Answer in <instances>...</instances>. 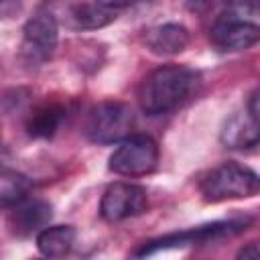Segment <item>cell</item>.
I'll return each mask as SVG.
<instances>
[{
  "label": "cell",
  "mask_w": 260,
  "mask_h": 260,
  "mask_svg": "<svg viewBox=\"0 0 260 260\" xmlns=\"http://www.w3.org/2000/svg\"><path fill=\"white\" fill-rule=\"evenodd\" d=\"M197 71L185 65L152 69L138 87V104L146 116H165L181 108L197 89Z\"/></svg>",
  "instance_id": "6da1fadb"
},
{
  "label": "cell",
  "mask_w": 260,
  "mask_h": 260,
  "mask_svg": "<svg viewBox=\"0 0 260 260\" xmlns=\"http://www.w3.org/2000/svg\"><path fill=\"white\" fill-rule=\"evenodd\" d=\"M199 191L207 203L254 197L260 195V175L244 165L228 160L211 169L201 179Z\"/></svg>",
  "instance_id": "7a4b0ae2"
},
{
  "label": "cell",
  "mask_w": 260,
  "mask_h": 260,
  "mask_svg": "<svg viewBox=\"0 0 260 260\" xmlns=\"http://www.w3.org/2000/svg\"><path fill=\"white\" fill-rule=\"evenodd\" d=\"M134 112L124 102H102L91 108L85 134L95 144H116L132 134Z\"/></svg>",
  "instance_id": "3957f363"
},
{
  "label": "cell",
  "mask_w": 260,
  "mask_h": 260,
  "mask_svg": "<svg viewBox=\"0 0 260 260\" xmlns=\"http://www.w3.org/2000/svg\"><path fill=\"white\" fill-rule=\"evenodd\" d=\"M250 223V219H223V221H213V223H205V225H197L191 230H183V232H175V234H167L160 238H154L150 242H144L138 250H134V256H146V254H154L158 250H169V248H183V246H195V244H209L221 238H230L240 234L242 230H246V225Z\"/></svg>",
  "instance_id": "277c9868"
},
{
  "label": "cell",
  "mask_w": 260,
  "mask_h": 260,
  "mask_svg": "<svg viewBox=\"0 0 260 260\" xmlns=\"http://www.w3.org/2000/svg\"><path fill=\"white\" fill-rule=\"evenodd\" d=\"M158 144L146 134H130L110 156V171L122 177H142L156 169Z\"/></svg>",
  "instance_id": "5b68a950"
},
{
  "label": "cell",
  "mask_w": 260,
  "mask_h": 260,
  "mask_svg": "<svg viewBox=\"0 0 260 260\" xmlns=\"http://www.w3.org/2000/svg\"><path fill=\"white\" fill-rule=\"evenodd\" d=\"M148 207L146 189L134 183H112L100 201V215L114 223L144 213Z\"/></svg>",
  "instance_id": "8992f818"
},
{
  "label": "cell",
  "mask_w": 260,
  "mask_h": 260,
  "mask_svg": "<svg viewBox=\"0 0 260 260\" xmlns=\"http://www.w3.org/2000/svg\"><path fill=\"white\" fill-rule=\"evenodd\" d=\"M59 39V26L51 12H39L26 20L22 28V55L28 63L51 59Z\"/></svg>",
  "instance_id": "52a82bcc"
},
{
  "label": "cell",
  "mask_w": 260,
  "mask_h": 260,
  "mask_svg": "<svg viewBox=\"0 0 260 260\" xmlns=\"http://www.w3.org/2000/svg\"><path fill=\"white\" fill-rule=\"evenodd\" d=\"M211 41L219 51H246L260 41V26L236 14H221L211 26Z\"/></svg>",
  "instance_id": "ba28073f"
},
{
  "label": "cell",
  "mask_w": 260,
  "mask_h": 260,
  "mask_svg": "<svg viewBox=\"0 0 260 260\" xmlns=\"http://www.w3.org/2000/svg\"><path fill=\"white\" fill-rule=\"evenodd\" d=\"M51 219V205L43 199H24L14 205L10 213L12 232L18 236H30L41 232Z\"/></svg>",
  "instance_id": "9c48e42d"
},
{
  "label": "cell",
  "mask_w": 260,
  "mask_h": 260,
  "mask_svg": "<svg viewBox=\"0 0 260 260\" xmlns=\"http://www.w3.org/2000/svg\"><path fill=\"white\" fill-rule=\"evenodd\" d=\"M219 140L234 150L252 148L260 142V126L250 118V114H232L219 132Z\"/></svg>",
  "instance_id": "30bf717a"
},
{
  "label": "cell",
  "mask_w": 260,
  "mask_h": 260,
  "mask_svg": "<svg viewBox=\"0 0 260 260\" xmlns=\"http://www.w3.org/2000/svg\"><path fill=\"white\" fill-rule=\"evenodd\" d=\"M146 47L154 55H177L189 45V30L177 22H165L150 28L144 37Z\"/></svg>",
  "instance_id": "8fae6325"
},
{
  "label": "cell",
  "mask_w": 260,
  "mask_h": 260,
  "mask_svg": "<svg viewBox=\"0 0 260 260\" xmlns=\"http://www.w3.org/2000/svg\"><path fill=\"white\" fill-rule=\"evenodd\" d=\"M75 244V228L73 225H51L43 228L37 234V248L43 256L61 258L71 252Z\"/></svg>",
  "instance_id": "7c38bea8"
},
{
  "label": "cell",
  "mask_w": 260,
  "mask_h": 260,
  "mask_svg": "<svg viewBox=\"0 0 260 260\" xmlns=\"http://www.w3.org/2000/svg\"><path fill=\"white\" fill-rule=\"evenodd\" d=\"M65 118V108L61 104L39 106L26 120V130L35 138H51Z\"/></svg>",
  "instance_id": "4fadbf2b"
},
{
  "label": "cell",
  "mask_w": 260,
  "mask_h": 260,
  "mask_svg": "<svg viewBox=\"0 0 260 260\" xmlns=\"http://www.w3.org/2000/svg\"><path fill=\"white\" fill-rule=\"evenodd\" d=\"M114 18H116V10L100 4L98 0L83 2V4H77L71 8V20H73L75 28H87V30L102 28V26L110 24Z\"/></svg>",
  "instance_id": "5bb4252c"
},
{
  "label": "cell",
  "mask_w": 260,
  "mask_h": 260,
  "mask_svg": "<svg viewBox=\"0 0 260 260\" xmlns=\"http://www.w3.org/2000/svg\"><path fill=\"white\" fill-rule=\"evenodd\" d=\"M28 191H30V181L12 171V169H4L2 175H0V201H2V207H14L16 203L24 201L28 197Z\"/></svg>",
  "instance_id": "9a60e30c"
},
{
  "label": "cell",
  "mask_w": 260,
  "mask_h": 260,
  "mask_svg": "<svg viewBox=\"0 0 260 260\" xmlns=\"http://www.w3.org/2000/svg\"><path fill=\"white\" fill-rule=\"evenodd\" d=\"M246 112H248L250 118L260 126V87L250 93V98H248V110H246Z\"/></svg>",
  "instance_id": "2e32d148"
},
{
  "label": "cell",
  "mask_w": 260,
  "mask_h": 260,
  "mask_svg": "<svg viewBox=\"0 0 260 260\" xmlns=\"http://www.w3.org/2000/svg\"><path fill=\"white\" fill-rule=\"evenodd\" d=\"M238 258H260V242H250L246 244L240 252H238Z\"/></svg>",
  "instance_id": "e0dca14e"
},
{
  "label": "cell",
  "mask_w": 260,
  "mask_h": 260,
  "mask_svg": "<svg viewBox=\"0 0 260 260\" xmlns=\"http://www.w3.org/2000/svg\"><path fill=\"white\" fill-rule=\"evenodd\" d=\"M98 2L104 4V6H108V8H112V10H120V8L134 6V4H138L140 0H98Z\"/></svg>",
  "instance_id": "ac0fdd59"
},
{
  "label": "cell",
  "mask_w": 260,
  "mask_h": 260,
  "mask_svg": "<svg viewBox=\"0 0 260 260\" xmlns=\"http://www.w3.org/2000/svg\"><path fill=\"white\" fill-rule=\"evenodd\" d=\"M252 6H254V10L260 12V0H252Z\"/></svg>",
  "instance_id": "d6986e66"
}]
</instances>
